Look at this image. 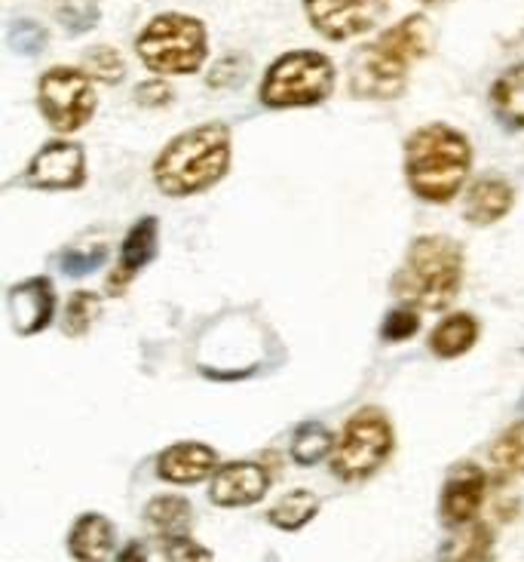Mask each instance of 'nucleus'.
Segmentation results:
<instances>
[{"instance_id": "1", "label": "nucleus", "mask_w": 524, "mask_h": 562, "mask_svg": "<svg viewBox=\"0 0 524 562\" xmlns=\"http://www.w3.org/2000/svg\"><path fill=\"white\" fill-rule=\"evenodd\" d=\"M430 37V22L423 15H408L375 44L362 46L350 65L353 92L362 99H396L408 83V68L426 56Z\"/></svg>"}, {"instance_id": "2", "label": "nucleus", "mask_w": 524, "mask_h": 562, "mask_svg": "<svg viewBox=\"0 0 524 562\" xmlns=\"http://www.w3.org/2000/svg\"><path fill=\"white\" fill-rule=\"evenodd\" d=\"M472 164V148L464 133L445 123H430L405 145V176L411 191L430 203H448L460 194Z\"/></svg>"}, {"instance_id": "3", "label": "nucleus", "mask_w": 524, "mask_h": 562, "mask_svg": "<svg viewBox=\"0 0 524 562\" xmlns=\"http://www.w3.org/2000/svg\"><path fill=\"white\" fill-rule=\"evenodd\" d=\"M230 167V133L221 123H206L181 133L153 164V182L163 194L191 198L221 182Z\"/></svg>"}, {"instance_id": "4", "label": "nucleus", "mask_w": 524, "mask_h": 562, "mask_svg": "<svg viewBox=\"0 0 524 562\" xmlns=\"http://www.w3.org/2000/svg\"><path fill=\"white\" fill-rule=\"evenodd\" d=\"M460 280H464V249L448 237L435 234L411 244L402 271L392 280V289L399 299H405V304H414L423 311H442L460 292Z\"/></svg>"}, {"instance_id": "5", "label": "nucleus", "mask_w": 524, "mask_h": 562, "mask_svg": "<svg viewBox=\"0 0 524 562\" xmlns=\"http://www.w3.org/2000/svg\"><path fill=\"white\" fill-rule=\"evenodd\" d=\"M392 446H396V437H392L390 418L375 406H365L346 422L341 437L334 440L331 473L344 483L368 480L392 456Z\"/></svg>"}, {"instance_id": "6", "label": "nucleus", "mask_w": 524, "mask_h": 562, "mask_svg": "<svg viewBox=\"0 0 524 562\" xmlns=\"http://www.w3.org/2000/svg\"><path fill=\"white\" fill-rule=\"evenodd\" d=\"M135 49L160 75H194L206 59V29L191 15L163 13L138 34Z\"/></svg>"}, {"instance_id": "7", "label": "nucleus", "mask_w": 524, "mask_h": 562, "mask_svg": "<svg viewBox=\"0 0 524 562\" xmlns=\"http://www.w3.org/2000/svg\"><path fill=\"white\" fill-rule=\"evenodd\" d=\"M334 87V68L322 53L298 49L285 53L270 65L261 83V102L270 108L319 105Z\"/></svg>"}, {"instance_id": "8", "label": "nucleus", "mask_w": 524, "mask_h": 562, "mask_svg": "<svg viewBox=\"0 0 524 562\" xmlns=\"http://www.w3.org/2000/svg\"><path fill=\"white\" fill-rule=\"evenodd\" d=\"M41 111L53 130L59 133H75L87 126L95 111V90L90 77L75 68H53L41 77V92H37Z\"/></svg>"}, {"instance_id": "9", "label": "nucleus", "mask_w": 524, "mask_h": 562, "mask_svg": "<svg viewBox=\"0 0 524 562\" xmlns=\"http://www.w3.org/2000/svg\"><path fill=\"white\" fill-rule=\"evenodd\" d=\"M304 7L319 34L329 41H346L375 29L387 0H304Z\"/></svg>"}, {"instance_id": "10", "label": "nucleus", "mask_w": 524, "mask_h": 562, "mask_svg": "<svg viewBox=\"0 0 524 562\" xmlns=\"http://www.w3.org/2000/svg\"><path fill=\"white\" fill-rule=\"evenodd\" d=\"M87 179V157L75 142H49L34 154L25 184L37 191H71Z\"/></svg>"}, {"instance_id": "11", "label": "nucleus", "mask_w": 524, "mask_h": 562, "mask_svg": "<svg viewBox=\"0 0 524 562\" xmlns=\"http://www.w3.org/2000/svg\"><path fill=\"white\" fill-rule=\"evenodd\" d=\"M485 492H488V473L472 461L457 464L448 473L445 488H442V519H445V526L460 529V526L476 522L481 504H485Z\"/></svg>"}, {"instance_id": "12", "label": "nucleus", "mask_w": 524, "mask_h": 562, "mask_svg": "<svg viewBox=\"0 0 524 562\" xmlns=\"http://www.w3.org/2000/svg\"><path fill=\"white\" fill-rule=\"evenodd\" d=\"M10 323L19 335L44 333L56 314V289L46 277H31L7 292Z\"/></svg>"}, {"instance_id": "13", "label": "nucleus", "mask_w": 524, "mask_h": 562, "mask_svg": "<svg viewBox=\"0 0 524 562\" xmlns=\"http://www.w3.org/2000/svg\"><path fill=\"white\" fill-rule=\"evenodd\" d=\"M270 488V473L258 461H230L212 476L209 498L218 507H249L261 502Z\"/></svg>"}, {"instance_id": "14", "label": "nucleus", "mask_w": 524, "mask_h": 562, "mask_svg": "<svg viewBox=\"0 0 524 562\" xmlns=\"http://www.w3.org/2000/svg\"><path fill=\"white\" fill-rule=\"evenodd\" d=\"M218 468V456L206 442H179L169 446L163 456L157 458V473L166 483L175 486H194L200 480L212 476Z\"/></svg>"}, {"instance_id": "15", "label": "nucleus", "mask_w": 524, "mask_h": 562, "mask_svg": "<svg viewBox=\"0 0 524 562\" xmlns=\"http://www.w3.org/2000/svg\"><path fill=\"white\" fill-rule=\"evenodd\" d=\"M153 256H157V218H138L133 225V231L126 234V240H123L121 265H117L114 277L107 280V283H111L107 292H111V295H121L123 289L129 286V280H133Z\"/></svg>"}, {"instance_id": "16", "label": "nucleus", "mask_w": 524, "mask_h": 562, "mask_svg": "<svg viewBox=\"0 0 524 562\" xmlns=\"http://www.w3.org/2000/svg\"><path fill=\"white\" fill-rule=\"evenodd\" d=\"M512 200H515V191H512L510 182L503 179H479L466 191L464 203V218L472 222V225H494L503 215L512 210Z\"/></svg>"}, {"instance_id": "17", "label": "nucleus", "mask_w": 524, "mask_h": 562, "mask_svg": "<svg viewBox=\"0 0 524 562\" xmlns=\"http://www.w3.org/2000/svg\"><path fill=\"white\" fill-rule=\"evenodd\" d=\"M114 548V526L102 514H83L68 535V550L77 562H102Z\"/></svg>"}, {"instance_id": "18", "label": "nucleus", "mask_w": 524, "mask_h": 562, "mask_svg": "<svg viewBox=\"0 0 524 562\" xmlns=\"http://www.w3.org/2000/svg\"><path fill=\"white\" fill-rule=\"evenodd\" d=\"M494 560V529L488 522H469L454 529L445 548L438 553V562H491Z\"/></svg>"}, {"instance_id": "19", "label": "nucleus", "mask_w": 524, "mask_h": 562, "mask_svg": "<svg viewBox=\"0 0 524 562\" xmlns=\"http://www.w3.org/2000/svg\"><path fill=\"white\" fill-rule=\"evenodd\" d=\"M479 341V319L472 314H451L430 335V348L442 360H454Z\"/></svg>"}, {"instance_id": "20", "label": "nucleus", "mask_w": 524, "mask_h": 562, "mask_svg": "<svg viewBox=\"0 0 524 562\" xmlns=\"http://www.w3.org/2000/svg\"><path fill=\"white\" fill-rule=\"evenodd\" d=\"M497 121L506 130H524V65H515L510 71L497 77L491 87Z\"/></svg>"}, {"instance_id": "21", "label": "nucleus", "mask_w": 524, "mask_h": 562, "mask_svg": "<svg viewBox=\"0 0 524 562\" xmlns=\"http://www.w3.org/2000/svg\"><path fill=\"white\" fill-rule=\"evenodd\" d=\"M145 519H148L150 526H153V532L160 535L163 541H172V538H184L187 535L194 510H191L187 498H181V495H157L148 504Z\"/></svg>"}, {"instance_id": "22", "label": "nucleus", "mask_w": 524, "mask_h": 562, "mask_svg": "<svg viewBox=\"0 0 524 562\" xmlns=\"http://www.w3.org/2000/svg\"><path fill=\"white\" fill-rule=\"evenodd\" d=\"M491 473L497 483L524 480V422L506 427L491 446Z\"/></svg>"}, {"instance_id": "23", "label": "nucleus", "mask_w": 524, "mask_h": 562, "mask_svg": "<svg viewBox=\"0 0 524 562\" xmlns=\"http://www.w3.org/2000/svg\"><path fill=\"white\" fill-rule=\"evenodd\" d=\"M316 514H319V498H316L314 492H307V488H295V492L283 495L280 502L270 507L267 519L270 526H276L283 532H298Z\"/></svg>"}, {"instance_id": "24", "label": "nucleus", "mask_w": 524, "mask_h": 562, "mask_svg": "<svg viewBox=\"0 0 524 562\" xmlns=\"http://www.w3.org/2000/svg\"><path fill=\"white\" fill-rule=\"evenodd\" d=\"M331 449H334V437L322 425H316V422L300 425L295 430V437H292V458L298 464H304V468H310L316 461L331 456Z\"/></svg>"}, {"instance_id": "25", "label": "nucleus", "mask_w": 524, "mask_h": 562, "mask_svg": "<svg viewBox=\"0 0 524 562\" xmlns=\"http://www.w3.org/2000/svg\"><path fill=\"white\" fill-rule=\"evenodd\" d=\"M56 15H59V22L65 29L75 31V34H83V31H90L99 22V3L95 0H59Z\"/></svg>"}, {"instance_id": "26", "label": "nucleus", "mask_w": 524, "mask_h": 562, "mask_svg": "<svg viewBox=\"0 0 524 562\" xmlns=\"http://www.w3.org/2000/svg\"><path fill=\"white\" fill-rule=\"evenodd\" d=\"M95 317H99V299L92 292H77L65 307V333L83 335Z\"/></svg>"}, {"instance_id": "27", "label": "nucleus", "mask_w": 524, "mask_h": 562, "mask_svg": "<svg viewBox=\"0 0 524 562\" xmlns=\"http://www.w3.org/2000/svg\"><path fill=\"white\" fill-rule=\"evenodd\" d=\"M420 329V314L414 311V304H399L392 307L390 314L384 317L380 326V338L384 341H408L411 335Z\"/></svg>"}, {"instance_id": "28", "label": "nucleus", "mask_w": 524, "mask_h": 562, "mask_svg": "<svg viewBox=\"0 0 524 562\" xmlns=\"http://www.w3.org/2000/svg\"><path fill=\"white\" fill-rule=\"evenodd\" d=\"M7 41H10V46H13L15 53H22V56H37L46 44V31L41 29L37 22H31V19H19V22H13Z\"/></svg>"}, {"instance_id": "29", "label": "nucleus", "mask_w": 524, "mask_h": 562, "mask_svg": "<svg viewBox=\"0 0 524 562\" xmlns=\"http://www.w3.org/2000/svg\"><path fill=\"white\" fill-rule=\"evenodd\" d=\"M105 256H107L105 246L71 249V252H65V259H61V271H65L68 277H87V274H92V271H99V268H102Z\"/></svg>"}, {"instance_id": "30", "label": "nucleus", "mask_w": 524, "mask_h": 562, "mask_svg": "<svg viewBox=\"0 0 524 562\" xmlns=\"http://www.w3.org/2000/svg\"><path fill=\"white\" fill-rule=\"evenodd\" d=\"M87 68H90L99 80H105V83H117L123 77V71H126V68H123V59L117 56V49H111V46L90 49V53H87Z\"/></svg>"}, {"instance_id": "31", "label": "nucleus", "mask_w": 524, "mask_h": 562, "mask_svg": "<svg viewBox=\"0 0 524 562\" xmlns=\"http://www.w3.org/2000/svg\"><path fill=\"white\" fill-rule=\"evenodd\" d=\"M163 560L166 562H215L209 548L196 544L191 535L184 538H172V541H163Z\"/></svg>"}, {"instance_id": "32", "label": "nucleus", "mask_w": 524, "mask_h": 562, "mask_svg": "<svg viewBox=\"0 0 524 562\" xmlns=\"http://www.w3.org/2000/svg\"><path fill=\"white\" fill-rule=\"evenodd\" d=\"M135 99H138V105L160 108L172 99V90H169L166 83H160V80H150V83H141V87L135 90Z\"/></svg>"}, {"instance_id": "33", "label": "nucleus", "mask_w": 524, "mask_h": 562, "mask_svg": "<svg viewBox=\"0 0 524 562\" xmlns=\"http://www.w3.org/2000/svg\"><path fill=\"white\" fill-rule=\"evenodd\" d=\"M117 562H148V550H145L141 541H129V544L121 550Z\"/></svg>"}]
</instances>
